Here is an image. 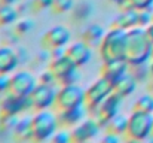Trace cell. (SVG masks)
I'll return each instance as SVG.
<instances>
[{"instance_id": "obj_42", "label": "cell", "mask_w": 153, "mask_h": 143, "mask_svg": "<svg viewBox=\"0 0 153 143\" xmlns=\"http://www.w3.org/2000/svg\"><path fill=\"white\" fill-rule=\"evenodd\" d=\"M147 90H149V93L153 94V76H152V79L149 81V84H147Z\"/></svg>"}, {"instance_id": "obj_29", "label": "cell", "mask_w": 153, "mask_h": 143, "mask_svg": "<svg viewBox=\"0 0 153 143\" xmlns=\"http://www.w3.org/2000/svg\"><path fill=\"white\" fill-rule=\"evenodd\" d=\"M51 142L55 143H70L73 142V137H71V130L70 128H65V127H59L55 134L52 136Z\"/></svg>"}, {"instance_id": "obj_30", "label": "cell", "mask_w": 153, "mask_h": 143, "mask_svg": "<svg viewBox=\"0 0 153 143\" xmlns=\"http://www.w3.org/2000/svg\"><path fill=\"white\" fill-rule=\"evenodd\" d=\"M19 39H21V36L12 28V30H6V31H4V36H3V39H1V43L10 45V46H18Z\"/></svg>"}, {"instance_id": "obj_9", "label": "cell", "mask_w": 153, "mask_h": 143, "mask_svg": "<svg viewBox=\"0 0 153 143\" xmlns=\"http://www.w3.org/2000/svg\"><path fill=\"white\" fill-rule=\"evenodd\" d=\"M122 104H123V97H120L119 94H116L113 91L91 115L97 118V121L100 122L101 128H105V125L108 124V121L113 116H116L117 113H120Z\"/></svg>"}, {"instance_id": "obj_43", "label": "cell", "mask_w": 153, "mask_h": 143, "mask_svg": "<svg viewBox=\"0 0 153 143\" xmlns=\"http://www.w3.org/2000/svg\"><path fill=\"white\" fill-rule=\"evenodd\" d=\"M149 72H150V76H153V58L150 60V64H149Z\"/></svg>"}, {"instance_id": "obj_24", "label": "cell", "mask_w": 153, "mask_h": 143, "mask_svg": "<svg viewBox=\"0 0 153 143\" xmlns=\"http://www.w3.org/2000/svg\"><path fill=\"white\" fill-rule=\"evenodd\" d=\"M128 116L123 115V113H117L116 116H113L108 124L105 125V131H111V133H116L119 136H125L126 134V130H128Z\"/></svg>"}, {"instance_id": "obj_39", "label": "cell", "mask_w": 153, "mask_h": 143, "mask_svg": "<svg viewBox=\"0 0 153 143\" xmlns=\"http://www.w3.org/2000/svg\"><path fill=\"white\" fill-rule=\"evenodd\" d=\"M64 54H65V48H53V49H51L52 58H58V57H61Z\"/></svg>"}, {"instance_id": "obj_26", "label": "cell", "mask_w": 153, "mask_h": 143, "mask_svg": "<svg viewBox=\"0 0 153 143\" xmlns=\"http://www.w3.org/2000/svg\"><path fill=\"white\" fill-rule=\"evenodd\" d=\"M19 115H0V128L4 133L13 131L16 124L19 122Z\"/></svg>"}, {"instance_id": "obj_8", "label": "cell", "mask_w": 153, "mask_h": 143, "mask_svg": "<svg viewBox=\"0 0 153 143\" xmlns=\"http://www.w3.org/2000/svg\"><path fill=\"white\" fill-rule=\"evenodd\" d=\"M39 79L30 70H15L10 75V93L19 97H28L37 87Z\"/></svg>"}, {"instance_id": "obj_38", "label": "cell", "mask_w": 153, "mask_h": 143, "mask_svg": "<svg viewBox=\"0 0 153 143\" xmlns=\"http://www.w3.org/2000/svg\"><path fill=\"white\" fill-rule=\"evenodd\" d=\"M101 140L104 143H117L122 140V136H119L116 133H111V131H105V134L102 136Z\"/></svg>"}, {"instance_id": "obj_25", "label": "cell", "mask_w": 153, "mask_h": 143, "mask_svg": "<svg viewBox=\"0 0 153 143\" xmlns=\"http://www.w3.org/2000/svg\"><path fill=\"white\" fill-rule=\"evenodd\" d=\"M132 110H140V112L153 113V94L152 93L140 95V97L134 101Z\"/></svg>"}, {"instance_id": "obj_34", "label": "cell", "mask_w": 153, "mask_h": 143, "mask_svg": "<svg viewBox=\"0 0 153 143\" xmlns=\"http://www.w3.org/2000/svg\"><path fill=\"white\" fill-rule=\"evenodd\" d=\"M52 1L53 0H31V10L33 12H43L52 7Z\"/></svg>"}, {"instance_id": "obj_13", "label": "cell", "mask_w": 153, "mask_h": 143, "mask_svg": "<svg viewBox=\"0 0 153 143\" xmlns=\"http://www.w3.org/2000/svg\"><path fill=\"white\" fill-rule=\"evenodd\" d=\"M70 130H71L73 142L83 143L88 142V140H92L98 134V131L101 130V125L97 121V118L91 115V116H86L82 122H79L77 125H74Z\"/></svg>"}, {"instance_id": "obj_10", "label": "cell", "mask_w": 153, "mask_h": 143, "mask_svg": "<svg viewBox=\"0 0 153 143\" xmlns=\"http://www.w3.org/2000/svg\"><path fill=\"white\" fill-rule=\"evenodd\" d=\"M28 110H33L31 97H19L13 93L1 95L0 100V115H21Z\"/></svg>"}, {"instance_id": "obj_40", "label": "cell", "mask_w": 153, "mask_h": 143, "mask_svg": "<svg viewBox=\"0 0 153 143\" xmlns=\"http://www.w3.org/2000/svg\"><path fill=\"white\" fill-rule=\"evenodd\" d=\"M146 28V34H147V37H149V40L153 43V22H150L147 27H144Z\"/></svg>"}, {"instance_id": "obj_12", "label": "cell", "mask_w": 153, "mask_h": 143, "mask_svg": "<svg viewBox=\"0 0 153 143\" xmlns=\"http://www.w3.org/2000/svg\"><path fill=\"white\" fill-rule=\"evenodd\" d=\"M56 94L58 88L56 85H49V84H37L34 88L31 97L33 101V110H43V109H52L55 107L56 103Z\"/></svg>"}, {"instance_id": "obj_41", "label": "cell", "mask_w": 153, "mask_h": 143, "mask_svg": "<svg viewBox=\"0 0 153 143\" xmlns=\"http://www.w3.org/2000/svg\"><path fill=\"white\" fill-rule=\"evenodd\" d=\"M19 1L21 0H0V4H13V6H16Z\"/></svg>"}, {"instance_id": "obj_1", "label": "cell", "mask_w": 153, "mask_h": 143, "mask_svg": "<svg viewBox=\"0 0 153 143\" xmlns=\"http://www.w3.org/2000/svg\"><path fill=\"white\" fill-rule=\"evenodd\" d=\"M153 58V43L149 40L144 27H134L128 30V48H126V60L134 66L147 64Z\"/></svg>"}, {"instance_id": "obj_19", "label": "cell", "mask_w": 153, "mask_h": 143, "mask_svg": "<svg viewBox=\"0 0 153 143\" xmlns=\"http://www.w3.org/2000/svg\"><path fill=\"white\" fill-rule=\"evenodd\" d=\"M13 133V139L18 142H28L34 140V130H33V116L24 115L19 118V122L16 124Z\"/></svg>"}, {"instance_id": "obj_15", "label": "cell", "mask_w": 153, "mask_h": 143, "mask_svg": "<svg viewBox=\"0 0 153 143\" xmlns=\"http://www.w3.org/2000/svg\"><path fill=\"white\" fill-rule=\"evenodd\" d=\"M65 54L79 66L83 67L92 60V46H89L82 39L77 42H70L68 46L65 48Z\"/></svg>"}, {"instance_id": "obj_20", "label": "cell", "mask_w": 153, "mask_h": 143, "mask_svg": "<svg viewBox=\"0 0 153 143\" xmlns=\"http://www.w3.org/2000/svg\"><path fill=\"white\" fill-rule=\"evenodd\" d=\"M137 84H138L137 78L132 75V72H128L123 78H120V79L113 85V91H114L116 94H119L120 97L126 98V97H129V95H132L135 93Z\"/></svg>"}, {"instance_id": "obj_21", "label": "cell", "mask_w": 153, "mask_h": 143, "mask_svg": "<svg viewBox=\"0 0 153 143\" xmlns=\"http://www.w3.org/2000/svg\"><path fill=\"white\" fill-rule=\"evenodd\" d=\"M105 34V30L102 28V25L100 24H89L83 31H82V40L86 42L89 46L92 48H98L101 43L102 37Z\"/></svg>"}, {"instance_id": "obj_6", "label": "cell", "mask_w": 153, "mask_h": 143, "mask_svg": "<svg viewBox=\"0 0 153 143\" xmlns=\"http://www.w3.org/2000/svg\"><path fill=\"white\" fill-rule=\"evenodd\" d=\"M85 88L79 84H67L59 85L58 94H56V103L55 110H64L71 107L85 106Z\"/></svg>"}, {"instance_id": "obj_35", "label": "cell", "mask_w": 153, "mask_h": 143, "mask_svg": "<svg viewBox=\"0 0 153 143\" xmlns=\"http://www.w3.org/2000/svg\"><path fill=\"white\" fill-rule=\"evenodd\" d=\"M129 6L137 9V10H144V9H153V0H128Z\"/></svg>"}, {"instance_id": "obj_37", "label": "cell", "mask_w": 153, "mask_h": 143, "mask_svg": "<svg viewBox=\"0 0 153 143\" xmlns=\"http://www.w3.org/2000/svg\"><path fill=\"white\" fill-rule=\"evenodd\" d=\"M15 49H16V52H18L19 63H21V64H25V63H28V60H30V54H28V51H27V49H25L24 46H21V45L15 46Z\"/></svg>"}, {"instance_id": "obj_3", "label": "cell", "mask_w": 153, "mask_h": 143, "mask_svg": "<svg viewBox=\"0 0 153 143\" xmlns=\"http://www.w3.org/2000/svg\"><path fill=\"white\" fill-rule=\"evenodd\" d=\"M128 118V130L125 137L132 142L149 140L153 134V113L132 110Z\"/></svg>"}, {"instance_id": "obj_17", "label": "cell", "mask_w": 153, "mask_h": 143, "mask_svg": "<svg viewBox=\"0 0 153 143\" xmlns=\"http://www.w3.org/2000/svg\"><path fill=\"white\" fill-rule=\"evenodd\" d=\"M86 113H89L88 109H86V106H79V107L56 110V116H58L59 127L73 128L74 125H77L79 122H82V121L86 118Z\"/></svg>"}, {"instance_id": "obj_22", "label": "cell", "mask_w": 153, "mask_h": 143, "mask_svg": "<svg viewBox=\"0 0 153 143\" xmlns=\"http://www.w3.org/2000/svg\"><path fill=\"white\" fill-rule=\"evenodd\" d=\"M19 19V10L13 4H0V28L13 25Z\"/></svg>"}, {"instance_id": "obj_33", "label": "cell", "mask_w": 153, "mask_h": 143, "mask_svg": "<svg viewBox=\"0 0 153 143\" xmlns=\"http://www.w3.org/2000/svg\"><path fill=\"white\" fill-rule=\"evenodd\" d=\"M37 79H39V82H40V84H49V85H56V84H58V81H56L55 75L51 72V69H49V67H48L46 70L40 72V73H39V76H37Z\"/></svg>"}, {"instance_id": "obj_18", "label": "cell", "mask_w": 153, "mask_h": 143, "mask_svg": "<svg viewBox=\"0 0 153 143\" xmlns=\"http://www.w3.org/2000/svg\"><path fill=\"white\" fill-rule=\"evenodd\" d=\"M113 27H117V28H122V30H131L134 27L138 25V10L134 9V7H125L122 9L117 16L113 19Z\"/></svg>"}, {"instance_id": "obj_14", "label": "cell", "mask_w": 153, "mask_h": 143, "mask_svg": "<svg viewBox=\"0 0 153 143\" xmlns=\"http://www.w3.org/2000/svg\"><path fill=\"white\" fill-rule=\"evenodd\" d=\"M128 72H131V64L128 63V60H108V61H102L101 66V76L105 79H108L113 85L123 78Z\"/></svg>"}, {"instance_id": "obj_2", "label": "cell", "mask_w": 153, "mask_h": 143, "mask_svg": "<svg viewBox=\"0 0 153 143\" xmlns=\"http://www.w3.org/2000/svg\"><path fill=\"white\" fill-rule=\"evenodd\" d=\"M126 48H128V31L113 27L105 31L100 43V57L102 61L108 60H126Z\"/></svg>"}, {"instance_id": "obj_36", "label": "cell", "mask_w": 153, "mask_h": 143, "mask_svg": "<svg viewBox=\"0 0 153 143\" xmlns=\"http://www.w3.org/2000/svg\"><path fill=\"white\" fill-rule=\"evenodd\" d=\"M10 91V75H0V95Z\"/></svg>"}, {"instance_id": "obj_7", "label": "cell", "mask_w": 153, "mask_h": 143, "mask_svg": "<svg viewBox=\"0 0 153 143\" xmlns=\"http://www.w3.org/2000/svg\"><path fill=\"white\" fill-rule=\"evenodd\" d=\"M111 93H113V84L108 79H105L104 76L95 79L85 91V106L88 112L92 113Z\"/></svg>"}, {"instance_id": "obj_31", "label": "cell", "mask_w": 153, "mask_h": 143, "mask_svg": "<svg viewBox=\"0 0 153 143\" xmlns=\"http://www.w3.org/2000/svg\"><path fill=\"white\" fill-rule=\"evenodd\" d=\"M131 69H132V75L137 78V81H138V82L146 81V79H147V76L150 75V72H149V66H147V64L134 66V67H131Z\"/></svg>"}, {"instance_id": "obj_5", "label": "cell", "mask_w": 153, "mask_h": 143, "mask_svg": "<svg viewBox=\"0 0 153 143\" xmlns=\"http://www.w3.org/2000/svg\"><path fill=\"white\" fill-rule=\"evenodd\" d=\"M51 72L55 75L56 81L59 85H67V84H79L80 81V72L79 66L67 55H61L58 58H52L48 64Z\"/></svg>"}, {"instance_id": "obj_32", "label": "cell", "mask_w": 153, "mask_h": 143, "mask_svg": "<svg viewBox=\"0 0 153 143\" xmlns=\"http://www.w3.org/2000/svg\"><path fill=\"white\" fill-rule=\"evenodd\" d=\"M150 22H153V9L138 10V25L140 27H147Z\"/></svg>"}, {"instance_id": "obj_28", "label": "cell", "mask_w": 153, "mask_h": 143, "mask_svg": "<svg viewBox=\"0 0 153 143\" xmlns=\"http://www.w3.org/2000/svg\"><path fill=\"white\" fill-rule=\"evenodd\" d=\"M73 6H74V0H53V1H52L51 10L53 13L59 15V13L71 12Z\"/></svg>"}, {"instance_id": "obj_23", "label": "cell", "mask_w": 153, "mask_h": 143, "mask_svg": "<svg viewBox=\"0 0 153 143\" xmlns=\"http://www.w3.org/2000/svg\"><path fill=\"white\" fill-rule=\"evenodd\" d=\"M92 10H94V6L88 0L74 3V6L71 9V18L74 21H77V22H85L92 15Z\"/></svg>"}, {"instance_id": "obj_4", "label": "cell", "mask_w": 153, "mask_h": 143, "mask_svg": "<svg viewBox=\"0 0 153 143\" xmlns=\"http://www.w3.org/2000/svg\"><path fill=\"white\" fill-rule=\"evenodd\" d=\"M58 128H59V122H58L56 110L43 109V110H36V113L33 115V130H34L36 142L51 140Z\"/></svg>"}, {"instance_id": "obj_11", "label": "cell", "mask_w": 153, "mask_h": 143, "mask_svg": "<svg viewBox=\"0 0 153 143\" xmlns=\"http://www.w3.org/2000/svg\"><path fill=\"white\" fill-rule=\"evenodd\" d=\"M71 42V31L67 25L58 24L46 30L40 39V45L48 49L53 48H67Z\"/></svg>"}, {"instance_id": "obj_27", "label": "cell", "mask_w": 153, "mask_h": 143, "mask_svg": "<svg viewBox=\"0 0 153 143\" xmlns=\"http://www.w3.org/2000/svg\"><path fill=\"white\" fill-rule=\"evenodd\" d=\"M33 27H34V22H33V19H30V18H19L15 24H13V30L22 37V36H25V34H28L31 30H33Z\"/></svg>"}, {"instance_id": "obj_16", "label": "cell", "mask_w": 153, "mask_h": 143, "mask_svg": "<svg viewBox=\"0 0 153 143\" xmlns=\"http://www.w3.org/2000/svg\"><path fill=\"white\" fill-rule=\"evenodd\" d=\"M21 66L15 46L0 45V75H12Z\"/></svg>"}]
</instances>
